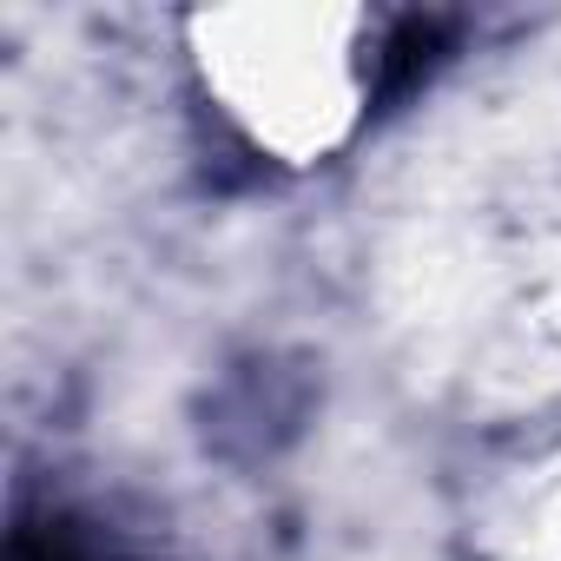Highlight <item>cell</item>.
Here are the masks:
<instances>
[{"instance_id": "cell-1", "label": "cell", "mask_w": 561, "mask_h": 561, "mask_svg": "<svg viewBox=\"0 0 561 561\" xmlns=\"http://www.w3.org/2000/svg\"><path fill=\"white\" fill-rule=\"evenodd\" d=\"M185 67L205 106L271 165H331L370 119L383 21L344 0H238L185 14Z\"/></svg>"}, {"instance_id": "cell-2", "label": "cell", "mask_w": 561, "mask_h": 561, "mask_svg": "<svg viewBox=\"0 0 561 561\" xmlns=\"http://www.w3.org/2000/svg\"><path fill=\"white\" fill-rule=\"evenodd\" d=\"M489 561H561V456L528 469V482L495 522Z\"/></svg>"}]
</instances>
